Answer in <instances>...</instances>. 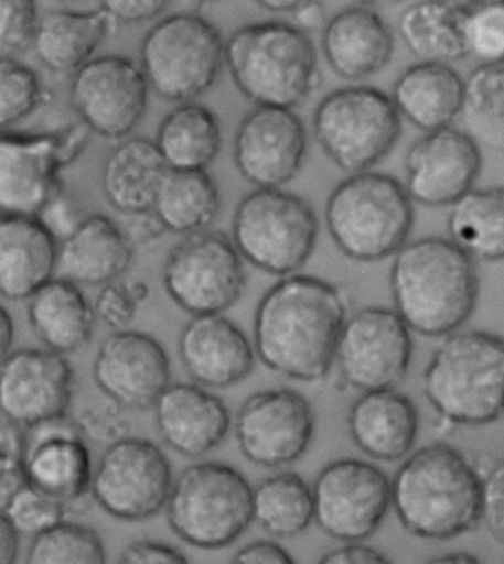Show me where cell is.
<instances>
[{"instance_id":"1","label":"cell","mask_w":504,"mask_h":564,"mask_svg":"<svg viewBox=\"0 0 504 564\" xmlns=\"http://www.w3.org/2000/svg\"><path fill=\"white\" fill-rule=\"evenodd\" d=\"M347 316V296L332 282L301 273L281 278L256 307V355L277 375L317 383L334 367Z\"/></svg>"},{"instance_id":"2","label":"cell","mask_w":504,"mask_h":564,"mask_svg":"<svg viewBox=\"0 0 504 564\" xmlns=\"http://www.w3.org/2000/svg\"><path fill=\"white\" fill-rule=\"evenodd\" d=\"M482 481L463 451L433 442L412 451L395 471L393 509L410 535L454 540L482 523Z\"/></svg>"},{"instance_id":"3","label":"cell","mask_w":504,"mask_h":564,"mask_svg":"<svg viewBox=\"0 0 504 564\" xmlns=\"http://www.w3.org/2000/svg\"><path fill=\"white\" fill-rule=\"evenodd\" d=\"M390 296L411 333L444 338L471 319L480 297L476 262L450 238L407 242L394 256Z\"/></svg>"},{"instance_id":"4","label":"cell","mask_w":504,"mask_h":564,"mask_svg":"<svg viewBox=\"0 0 504 564\" xmlns=\"http://www.w3.org/2000/svg\"><path fill=\"white\" fill-rule=\"evenodd\" d=\"M426 401L446 423L478 427L504 415V337L484 329L442 338L425 368Z\"/></svg>"},{"instance_id":"5","label":"cell","mask_w":504,"mask_h":564,"mask_svg":"<svg viewBox=\"0 0 504 564\" xmlns=\"http://www.w3.org/2000/svg\"><path fill=\"white\" fill-rule=\"evenodd\" d=\"M225 67L256 107L293 110L320 82L319 56L305 30L285 21L243 25L225 45Z\"/></svg>"},{"instance_id":"6","label":"cell","mask_w":504,"mask_h":564,"mask_svg":"<svg viewBox=\"0 0 504 564\" xmlns=\"http://www.w3.org/2000/svg\"><path fill=\"white\" fill-rule=\"evenodd\" d=\"M334 245L355 262L394 258L408 242L415 207L406 186L382 172L350 175L334 186L324 212Z\"/></svg>"},{"instance_id":"7","label":"cell","mask_w":504,"mask_h":564,"mask_svg":"<svg viewBox=\"0 0 504 564\" xmlns=\"http://www.w3.org/2000/svg\"><path fill=\"white\" fill-rule=\"evenodd\" d=\"M254 490L228 464H191L173 484L167 506L169 527L194 549L223 550L254 522Z\"/></svg>"},{"instance_id":"8","label":"cell","mask_w":504,"mask_h":564,"mask_svg":"<svg viewBox=\"0 0 504 564\" xmlns=\"http://www.w3.org/2000/svg\"><path fill=\"white\" fill-rule=\"evenodd\" d=\"M223 34L195 12H176L147 32L139 65L164 101L194 102L216 84L225 65Z\"/></svg>"},{"instance_id":"9","label":"cell","mask_w":504,"mask_h":564,"mask_svg":"<svg viewBox=\"0 0 504 564\" xmlns=\"http://www.w3.org/2000/svg\"><path fill=\"white\" fill-rule=\"evenodd\" d=\"M319 231L311 204L285 189L251 191L234 212L233 241L242 258L271 275H294L305 267Z\"/></svg>"},{"instance_id":"10","label":"cell","mask_w":504,"mask_h":564,"mask_svg":"<svg viewBox=\"0 0 504 564\" xmlns=\"http://www.w3.org/2000/svg\"><path fill=\"white\" fill-rule=\"evenodd\" d=\"M312 130L323 153L341 171H371L393 151L401 134V116L393 98L373 86H345L321 99Z\"/></svg>"},{"instance_id":"11","label":"cell","mask_w":504,"mask_h":564,"mask_svg":"<svg viewBox=\"0 0 504 564\" xmlns=\"http://www.w3.org/2000/svg\"><path fill=\"white\" fill-rule=\"evenodd\" d=\"M90 130L81 120L39 133L3 132L0 142V206L3 214L36 216L64 191V169L88 147Z\"/></svg>"},{"instance_id":"12","label":"cell","mask_w":504,"mask_h":564,"mask_svg":"<svg viewBox=\"0 0 504 564\" xmlns=\"http://www.w3.org/2000/svg\"><path fill=\"white\" fill-rule=\"evenodd\" d=\"M163 285L186 314L224 315L245 293V259L224 232L190 234L169 251Z\"/></svg>"},{"instance_id":"13","label":"cell","mask_w":504,"mask_h":564,"mask_svg":"<svg viewBox=\"0 0 504 564\" xmlns=\"http://www.w3.org/2000/svg\"><path fill=\"white\" fill-rule=\"evenodd\" d=\"M171 463L154 442L125 436L104 451L94 470L93 500L111 518L141 522L168 506Z\"/></svg>"},{"instance_id":"14","label":"cell","mask_w":504,"mask_h":564,"mask_svg":"<svg viewBox=\"0 0 504 564\" xmlns=\"http://www.w3.org/2000/svg\"><path fill=\"white\" fill-rule=\"evenodd\" d=\"M315 523L343 544L364 542L375 535L393 509V484L375 463L339 458L315 477Z\"/></svg>"},{"instance_id":"15","label":"cell","mask_w":504,"mask_h":564,"mask_svg":"<svg viewBox=\"0 0 504 564\" xmlns=\"http://www.w3.org/2000/svg\"><path fill=\"white\" fill-rule=\"evenodd\" d=\"M411 358V329L401 316L394 307L368 306L347 316L334 366L343 383L366 393L398 389Z\"/></svg>"},{"instance_id":"16","label":"cell","mask_w":504,"mask_h":564,"mask_svg":"<svg viewBox=\"0 0 504 564\" xmlns=\"http://www.w3.org/2000/svg\"><path fill=\"white\" fill-rule=\"evenodd\" d=\"M150 84L125 55L89 61L69 85V104L90 132L107 139H128L146 116Z\"/></svg>"},{"instance_id":"17","label":"cell","mask_w":504,"mask_h":564,"mask_svg":"<svg viewBox=\"0 0 504 564\" xmlns=\"http://www.w3.org/2000/svg\"><path fill=\"white\" fill-rule=\"evenodd\" d=\"M315 412L310 399L289 388L254 393L236 419L242 454L259 467L289 466L310 449Z\"/></svg>"},{"instance_id":"18","label":"cell","mask_w":504,"mask_h":564,"mask_svg":"<svg viewBox=\"0 0 504 564\" xmlns=\"http://www.w3.org/2000/svg\"><path fill=\"white\" fill-rule=\"evenodd\" d=\"M79 420L68 414L25 427L24 468L29 485L65 511H84L93 497V462Z\"/></svg>"},{"instance_id":"19","label":"cell","mask_w":504,"mask_h":564,"mask_svg":"<svg viewBox=\"0 0 504 564\" xmlns=\"http://www.w3.org/2000/svg\"><path fill=\"white\" fill-rule=\"evenodd\" d=\"M308 133L293 110L256 107L240 121L234 137L238 172L258 189H281L301 172Z\"/></svg>"},{"instance_id":"20","label":"cell","mask_w":504,"mask_h":564,"mask_svg":"<svg viewBox=\"0 0 504 564\" xmlns=\"http://www.w3.org/2000/svg\"><path fill=\"white\" fill-rule=\"evenodd\" d=\"M412 202L451 207L471 193L482 169L480 145L464 130L447 128L416 139L404 159Z\"/></svg>"},{"instance_id":"21","label":"cell","mask_w":504,"mask_h":564,"mask_svg":"<svg viewBox=\"0 0 504 564\" xmlns=\"http://www.w3.org/2000/svg\"><path fill=\"white\" fill-rule=\"evenodd\" d=\"M94 381L116 405L149 410L171 386V361L158 338L124 329L104 338L94 359Z\"/></svg>"},{"instance_id":"22","label":"cell","mask_w":504,"mask_h":564,"mask_svg":"<svg viewBox=\"0 0 504 564\" xmlns=\"http://www.w3.org/2000/svg\"><path fill=\"white\" fill-rule=\"evenodd\" d=\"M75 394V371L65 355L19 349L3 358L0 377L2 416L23 427L67 414Z\"/></svg>"},{"instance_id":"23","label":"cell","mask_w":504,"mask_h":564,"mask_svg":"<svg viewBox=\"0 0 504 564\" xmlns=\"http://www.w3.org/2000/svg\"><path fill=\"white\" fill-rule=\"evenodd\" d=\"M178 351L186 375L202 388H232L255 367V347L224 315L193 316L182 329Z\"/></svg>"},{"instance_id":"24","label":"cell","mask_w":504,"mask_h":564,"mask_svg":"<svg viewBox=\"0 0 504 564\" xmlns=\"http://www.w3.org/2000/svg\"><path fill=\"white\" fill-rule=\"evenodd\" d=\"M154 420L164 444L191 458L218 448L232 427L223 399L190 383L171 384L164 390L156 402Z\"/></svg>"},{"instance_id":"25","label":"cell","mask_w":504,"mask_h":564,"mask_svg":"<svg viewBox=\"0 0 504 564\" xmlns=\"http://www.w3.org/2000/svg\"><path fill=\"white\" fill-rule=\"evenodd\" d=\"M347 431L360 451L375 462L406 459L420 431L416 403L398 389L360 394L347 412Z\"/></svg>"},{"instance_id":"26","label":"cell","mask_w":504,"mask_h":564,"mask_svg":"<svg viewBox=\"0 0 504 564\" xmlns=\"http://www.w3.org/2000/svg\"><path fill=\"white\" fill-rule=\"evenodd\" d=\"M60 242L36 216L2 214L0 223V293L24 301L56 276Z\"/></svg>"},{"instance_id":"27","label":"cell","mask_w":504,"mask_h":564,"mask_svg":"<svg viewBox=\"0 0 504 564\" xmlns=\"http://www.w3.org/2000/svg\"><path fill=\"white\" fill-rule=\"evenodd\" d=\"M321 47L337 76L362 80L389 64L394 55V36L376 11L356 6L337 12L325 23Z\"/></svg>"},{"instance_id":"28","label":"cell","mask_w":504,"mask_h":564,"mask_svg":"<svg viewBox=\"0 0 504 564\" xmlns=\"http://www.w3.org/2000/svg\"><path fill=\"white\" fill-rule=\"evenodd\" d=\"M133 251L119 224L106 215H89L68 240L61 242L55 278L104 288L128 272Z\"/></svg>"},{"instance_id":"29","label":"cell","mask_w":504,"mask_h":564,"mask_svg":"<svg viewBox=\"0 0 504 564\" xmlns=\"http://www.w3.org/2000/svg\"><path fill=\"white\" fill-rule=\"evenodd\" d=\"M169 172L171 169L153 139H125L104 160V197L124 216L153 210L156 198Z\"/></svg>"},{"instance_id":"30","label":"cell","mask_w":504,"mask_h":564,"mask_svg":"<svg viewBox=\"0 0 504 564\" xmlns=\"http://www.w3.org/2000/svg\"><path fill=\"white\" fill-rule=\"evenodd\" d=\"M390 98L399 116L421 132H436L462 115L464 80L451 65L419 63L399 75Z\"/></svg>"},{"instance_id":"31","label":"cell","mask_w":504,"mask_h":564,"mask_svg":"<svg viewBox=\"0 0 504 564\" xmlns=\"http://www.w3.org/2000/svg\"><path fill=\"white\" fill-rule=\"evenodd\" d=\"M117 24L106 11L55 10L41 17L34 54L55 75H76L93 61L95 52Z\"/></svg>"},{"instance_id":"32","label":"cell","mask_w":504,"mask_h":564,"mask_svg":"<svg viewBox=\"0 0 504 564\" xmlns=\"http://www.w3.org/2000/svg\"><path fill=\"white\" fill-rule=\"evenodd\" d=\"M28 314L39 340L61 355L88 345L98 319L81 285L63 278H54L29 299Z\"/></svg>"},{"instance_id":"33","label":"cell","mask_w":504,"mask_h":564,"mask_svg":"<svg viewBox=\"0 0 504 564\" xmlns=\"http://www.w3.org/2000/svg\"><path fill=\"white\" fill-rule=\"evenodd\" d=\"M467 11L468 3L460 2L411 3L399 15V37L420 63H458L468 56L463 36Z\"/></svg>"},{"instance_id":"34","label":"cell","mask_w":504,"mask_h":564,"mask_svg":"<svg viewBox=\"0 0 504 564\" xmlns=\"http://www.w3.org/2000/svg\"><path fill=\"white\" fill-rule=\"evenodd\" d=\"M156 145L171 171H206L223 145L215 112L195 102L180 104L160 121Z\"/></svg>"},{"instance_id":"35","label":"cell","mask_w":504,"mask_h":564,"mask_svg":"<svg viewBox=\"0 0 504 564\" xmlns=\"http://www.w3.org/2000/svg\"><path fill=\"white\" fill-rule=\"evenodd\" d=\"M450 240L473 260H504V188L472 189L450 208Z\"/></svg>"},{"instance_id":"36","label":"cell","mask_w":504,"mask_h":564,"mask_svg":"<svg viewBox=\"0 0 504 564\" xmlns=\"http://www.w3.org/2000/svg\"><path fill=\"white\" fill-rule=\"evenodd\" d=\"M219 210L218 185L206 171L169 172L153 207L167 231L184 237L206 231Z\"/></svg>"},{"instance_id":"37","label":"cell","mask_w":504,"mask_h":564,"mask_svg":"<svg viewBox=\"0 0 504 564\" xmlns=\"http://www.w3.org/2000/svg\"><path fill=\"white\" fill-rule=\"evenodd\" d=\"M256 523L269 535H301L315 522L314 494L297 473H278L260 481L254 490Z\"/></svg>"},{"instance_id":"38","label":"cell","mask_w":504,"mask_h":564,"mask_svg":"<svg viewBox=\"0 0 504 564\" xmlns=\"http://www.w3.org/2000/svg\"><path fill=\"white\" fill-rule=\"evenodd\" d=\"M460 117L478 145L504 151V63L478 65L468 76Z\"/></svg>"},{"instance_id":"39","label":"cell","mask_w":504,"mask_h":564,"mask_svg":"<svg viewBox=\"0 0 504 564\" xmlns=\"http://www.w3.org/2000/svg\"><path fill=\"white\" fill-rule=\"evenodd\" d=\"M25 564H107L106 546L88 524L63 522L33 536Z\"/></svg>"},{"instance_id":"40","label":"cell","mask_w":504,"mask_h":564,"mask_svg":"<svg viewBox=\"0 0 504 564\" xmlns=\"http://www.w3.org/2000/svg\"><path fill=\"white\" fill-rule=\"evenodd\" d=\"M50 102V93L33 68L0 58V123L3 132Z\"/></svg>"},{"instance_id":"41","label":"cell","mask_w":504,"mask_h":564,"mask_svg":"<svg viewBox=\"0 0 504 564\" xmlns=\"http://www.w3.org/2000/svg\"><path fill=\"white\" fill-rule=\"evenodd\" d=\"M467 55L480 65L504 63V2L468 3L463 24Z\"/></svg>"},{"instance_id":"42","label":"cell","mask_w":504,"mask_h":564,"mask_svg":"<svg viewBox=\"0 0 504 564\" xmlns=\"http://www.w3.org/2000/svg\"><path fill=\"white\" fill-rule=\"evenodd\" d=\"M2 513L21 535L36 536L63 523L65 509L28 485L3 507Z\"/></svg>"},{"instance_id":"43","label":"cell","mask_w":504,"mask_h":564,"mask_svg":"<svg viewBox=\"0 0 504 564\" xmlns=\"http://www.w3.org/2000/svg\"><path fill=\"white\" fill-rule=\"evenodd\" d=\"M41 23L37 6L32 0L0 2V58L19 59L34 46Z\"/></svg>"},{"instance_id":"44","label":"cell","mask_w":504,"mask_h":564,"mask_svg":"<svg viewBox=\"0 0 504 564\" xmlns=\"http://www.w3.org/2000/svg\"><path fill=\"white\" fill-rule=\"evenodd\" d=\"M36 218L45 225L47 231L61 245V242L68 240L82 227V224L88 219V215H85L79 199H76L64 189L45 204V207L36 215Z\"/></svg>"},{"instance_id":"45","label":"cell","mask_w":504,"mask_h":564,"mask_svg":"<svg viewBox=\"0 0 504 564\" xmlns=\"http://www.w3.org/2000/svg\"><path fill=\"white\" fill-rule=\"evenodd\" d=\"M139 303L130 293L128 282L104 285L95 301V314L104 325L115 332L128 329L137 315Z\"/></svg>"},{"instance_id":"46","label":"cell","mask_w":504,"mask_h":564,"mask_svg":"<svg viewBox=\"0 0 504 564\" xmlns=\"http://www.w3.org/2000/svg\"><path fill=\"white\" fill-rule=\"evenodd\" d=\"M482 523L491 536L504 545V458L484 473L482 481Z\"/></svg>"},{"instance_id":"47","label":"cell","mask_w":504,"mask_h":564,"mask_svg":"<svg viewBox=\"0 0 504 564\" xmlns=\"http://www.w3.org/2000/svg\"><path fill=\"white\" fill-rule=\"evenodd\" d=\"M116 564H190L182 551L167 542L135 541L126 546Z\"/></svg>"},{"instance_id":"48","label":"cell","mask_w":504,"mask_h":564,"mask_svg":"<svg viewBox=\"0 0 504 564\" xmlns=\"http://www.w3.org/2000/svg\"><path fill=\"white\" fill-rule=\"evenodd\" d=\"M117 24H137L156 19L168 10L169 2L163 0H108L99 3Z\"/></svg>"},{"instance_id":"49","label":"cell","mask_w":504,"mask_h":564,"mask_svg":"<svg viewBox=\"0 0 504 564\" xmlns=\"http://www.w3.org/2000/svg\"><path fill=\"white\" fill-rule=\"evenodd\" d=\"M86 437L98 442H116L125 437L126 423L120 414L110 411L89 410L82 412L79 419Z\"/></svg>"},{"instance_id":"50","label":"cell","mask_w":504,"mask_h":564,"mask_svg":"<svg viewBox=\"0 0 504 564\" xmlns=\"http://www.w3.org/2000/svg\"><path fill=\"white\" fill-rule=\"evenodd\" d=\"M124 218L125 220L120 228L133 249L149 246L151 242L159 240L160 237H163L164 232H168L162 220L158 218L153 210L125 215Z\"/></svg>"},{"instance_id":"51","label":"cell","mask_w":504,"mask_h":564,"mask_svg":"<svg viewBox=\"0 0 504 564\" xmlns=\"http://www.w3.org/2000/svg\"><path fill=\"white\" fill-rule=\"evenodd\" d=\"M229 564H298L292 554L277 542L258 540L242 546Z\"/></svg>"},{"instance_id":"52","label":"cell","mask_w":504,"mask_h":564,"mask_svg":"<svg viewBox=\"0 0 504 564\" xmlns=\"http://www.w3.org/2000/svg\"><path fill=\"white\" fill-rule=\"evenodd\" d=\"M317 564H393V562L388 555L375 546L354 542V544H343L329 551Z\"/></svg>"},{"instance_id":"53","label":"cell","mask_w":504,"mask_h":564,"mask_svg":"<svg viewBox=\"0 0 504 564\" xmlns=\"http://www.w3.org/2000/svg\"><path fill=\"white\" fill-rule=\"evenodd\" d=\"M28 485V475L21 459L0 458V507L2 509Z\"/></svg>"},{"instance_id":"54","label":"cell","mask_w":504,"mask_h":564,"mask_svg":"<svg viewBox=\"0 0 504 564\" xmlns=\"http://www.w3.org/2000/svg\"><path fill=\"white\" fill-rule=\"evenodd\" d=\"M25 448V427L2 416L0 426V458L21 459Z\"/></svg>"},{"instance_id":"55","label":"cell","mask_w":504,"mask_h":564,"mask_svg":"<svg viewBox=\"0 0 504 564\" xmlns=\"http://www.w3.org/2000/svg\"><path fill=\"white\" fill-rule=\"evenodd\" d=\"M20 532L12 523L2 516V528H0V564H15L19 558Z\"/></svg>"},{"instance_id":"56","label":"cell","mask_w":504,"mask_h":564,"mask_svg":"<svg viewBox=\"0 0 504 564\" xmlns=\"http://www.w3.org/2000/svg\"><path fill=\"white\" fill-rule=\"evenodd\" d=\"M294 20L297 25L302 30L319 29L324 24L325 11L321 2H301L297 12H294ZM325 25V24H324Z\"/></svg>"},{"instance_id":"57","label":"cell","mask_w":504,"mask_h":564,"mask_svg":"<svg viewBox=\"0 0 504 564\" xmlns=\"http://www.w3.org/2000/svg\"><path fill=\"white\" fill-rule=\"evenodd\" d=\"M425 564H484L475 554L468 551H450V553L429 558Z\"/></svg>"},{"instance_id":"58","label":"cell","mask_w":504,"mask_h":564,"mask_svg":"<svg viewBox=\"0 0 504 564\" xmlns=\"http://www.w3.org/2000/svg\"><path fill=\"white\" fill-rule=\"evenodd\" d=\"M0 329H2L3 358H7L8 355L11 354L12 343H14V323H12L11 315L8 314L6 307L2 310V324H0Z\"/></svg>"},{"instance_id":"59","label":"cell","mask_w":504,"mask_h":564,"mask_svg":"<svg viewBox=\"0 0 504 564\" xmlns=\"http://www.w3.org/2000/svg\"><path fill=\"white\" fill-rule=\"evenodd\" d=\"M256 6L269 12H292L294 14L301 2H297V0H264V2H256Z\"/></svg>"},{"instance_id":"60","label":"cell","mask_w":504,"mask_h":564,"mask_svg":"<svg viewBox=\"0 0 504 564\" xmlns=\"http://www.w3.org/2000/svg\"><path fill=\"white\" fill-rule=\"evenodd\" d=\"M130 293H132V296L135 301L141 305V303L147 301V297H149L150 289L149 285L146 284V282L142 281H132L128 282Z\"/></svg>"}]
</instances>
